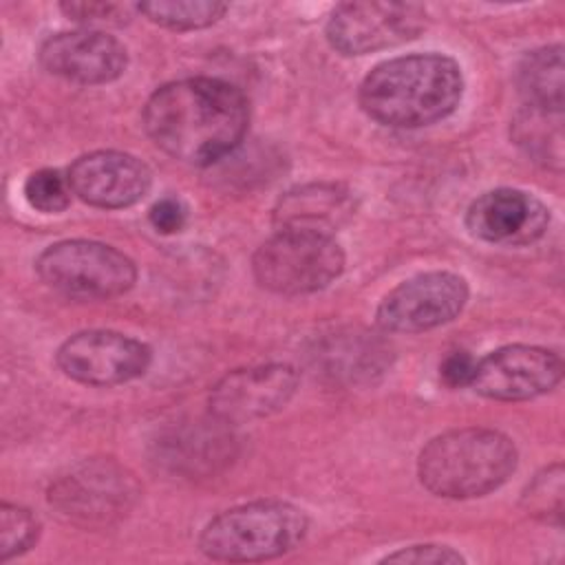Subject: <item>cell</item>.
<instances>
[{
    "instance_id": "cell-1",
    "label": "cell",
    "mask_w": 565,
    "mask_h": 565,
    "mask_svg": "<svg viewBox=\"0 0 565 565\" xmlns=\"http://www.w3.org/2000/svg\"><path fill=\"white\" fill-rule=\"evenodd\" d=\"M249 108L230 82L188 77L154 90L143 108L150 139L190 166H210L230 154L245 137Z\"/></svg>"
},
{
    "instance_id": "cell-2",
    "label": "cell",
    "mask_w": 565,
    "mask_h": 565,
    "mask_svg": "<svg viewBox=\"0 0 565 565\" xmlns=\"http://www.w3.org/2000/svg\"><path fill=\"white\" fill-rule=\"evenodd\" d=\"M459 64L441 53H415L377 64L360 84L364 113L395 128H419L448 117L461 102Z\"/></svg>"
},
{
    "instance_id": "cell-3",
    "label": "cell",
    "mask_w": 565,
    "mask_h": 565,
    "mask_svg": "<svg viewBox=\"0 0 565 565\" xmlns=\"http://www.w3.org/2000/svg\"><path fill=\"white\" fill-rule=\"evenodd\" d=\"M516 468L510 437L490 428H457L433 437L419 452L426 490L446 499H472L497 490Z\"/></svg>"
},
{
    "instance_id": "cell-4",
    "label": "cell",
    "mask_w": 565,
    "mask_h": 565,
    "mask_svg": "<svg viewBox=\"0 0 565 565\" xmlns=\"http://www.w3.org/2000/svg\"><path fill=\"white\" fill-rule=\"evenodd\" d=\"M307 534V516L285 501H252L214 516L201 532L199 547L207 558L252 563L282 556Z\"/></svg>"
},
{
    "instance_id": "cell-5",
    "label": "cell",
    "mask_w": 565,
    "mask_h": 565,
    "mask_svg": "<svg viewBox=\"0 0 565 565\" xmlns=\"http://www.w3.org/2000/svg\"><path fill=\"white\" fill-rule=\"evenodd\" d=\"M35 269L51 289L82 300L121 296L137 280L135 263L124 252L82 238L49 245Z\"/></svg>"
},
{
    "instance_id": "cell-6",
    "label": "cell",
    "mask_w": 565,
    "mask_h": 565,
    "mask_svg": "<svg viewBox=\"0 0 565 565\" xmlns=\"http://www.w3.org/2000/svg\"><path fill=\"white\" fill-rule=\"evenodd\" d=\"M252 269L260 287L280 296H302L333 282L344 269V254L331 236L276 232L256 249Z\"/></svg>"
},
{
    "instance_id": "cell-7",
    "label": "cell",
    "mask_w": 565,
    "mask_h": 565,
    "mask_svg": "<svg viewBox=\"0 0 565 565\" xmlns=\"http://www.w3.org/2000/svg\"><path fill=\"white\" fill-rule=\"evenodd\" d=\"M426 26V11L413 2H344L327 20V40L342 55H366L399 46Z\"/></svg>"
},
{
    "instance_id": "cell-8",
    "label": "cell",
    "mask_w": 565,
    "mask_h": 565,
    "mask_svg": "<svg viewBox=\"0 0 565 565\" xmlns=\"http://www.w3.org/2000/svg\"><path fill=\"white\" fill-rule=\"evenodd\" d=\"M468 300V285L452 271H426L391 289L377 311V324L393 333H419L457 318Z\"/></svg>"
},
{
    "instance_id": "cell-9",
    "label": "cell",
    "mask_w": 565,
    "mask_h": 565,
    "mask_svg": "<svg viewBox=\"0 0 565 565\" xmlns=\"http://www.w3.org/2000/svg\"><path fill=\"white\" fill-rule=\"evenodd\" d=\"M148 344L108 329L71 335L55 355L60 371L88 386H115L141 377L150 366Z\"/></svg>"
},
{
    "instance_id": "cell-10",
    "label": "cell",
    "mask_w": 565,
    "mask_h": 565,
    "mask_svg": "<svg viewBox=\"0 0 565 565\" xmlns=\"http://www.w3.org/2000/svg\"><path fill=\"white\" fill-rule=\"evenodd\" d=\"M135 494V481L121 466L110 459H93L60 477L49 501L66 519L93 525L121 516L132 505Z\"/></svg>"
},
{
    "instance_id": "cell-11",
    "label": "cell",
    "mask_w": 565,
    "mask_h": 565,
    "mask_svg": "<svg viewBox=\"0 0 565 565\" xmlns=\"http://www.w3.org/2000/svg\"><path fill=\"white\" fill-rule=\"evenodd\" d=\"M563 377V360L558 353L530 347H501L477 360L470 386L490 399L519 402L552 391Z\"/></svg>"
},
{
    "instance_id": "cell-12",
    "label": "cell",
    "mask_w": 565,
    "mask_h": 565,
    "mask_svg": "<svg viewBox=\"0 0 565 565\" xmlns=\"http://www.w3.org/2000/svg\"><path fill=\"white\" fill-rule=\"evenodd\" d=\"M298 373L289 364L236 369L210 393V411L223 424H245L280 411L296 393Z\"/></svg>"
},
{
    "instance_id": "cell-13",
    "label": "cell",
    "mask_w": 565,
    "mask_h": 565,
    "mask_svg": "<svg viewBox=\"0 0 565 565\" xmlns=\"http://www.w3.org/2000/svg\"><path fill=\"white\" fill-rule=\"evenodd\" d=\"M73 194L84 203L106 210L135 205L152 183L150 168L128 152L97 150L82 154L68 168Z\"/></svg>"
},
{
    "instance_id": "cell-14",
    "label": "cell",
    "mask_w": 565,
    "mask_h": 565,
    "mask_svg": "<svg viewBox=\"0 0 565 565\" xmlns=\"http://www.w3.org/2000/svg\"><path fill=\"white\" fill-rule=\"evenodd\" d=\"M42 66L68 82L108 84L117 79L128 64L126 46L95 29H77L51 35L40 46Z\"/></svg>"
},
{
    "instance_id": "cell-15",
    "label": "cell",
    "mask_w": 565,
    "mask_h": 565,
    "mask_svg": "<svg viewBox=\"0 0 565 565\" xmlns=\"http://www.w3.org/2000/svg\"><path fill=\"white\" fill-rule=\"evenodd\" d=\"M547 223V207L534 194L516 188L483 192L466 212L470 234L499 245H527L543 236Z\"/></svg>"
},
{
    "instance_id": "cell-16",
    "label": "cell",
    "mask_w": 565,
    "mask_h": 565,
    "mask_svg": "<svg viewBox=\"0 0 565 565\" xmlns=\"http://www.w3.org/2000/svg\"><path fill=\"white\" fill-rule=\"evenodd\" d=\"M358 210L353 192L342 183L316 181L287 190L274 207L278 232H307L331 236L347 225Z\"/></svg>"
},
{
    "instance_id": "cell-17",
    "label": "cell",
    "mask_w": 565,
    "mask_h": 565,
    "mask_svg": "<svg viewBox=\"0 0 565 565\" xmlns=\"http://www.w3.org/2000/svg\"><path fill=\"white\" fill-rule=\"evenodd\" d=\"M563 110L525 106L512 121V139L534 161L561 170L563 166Z\"/></svg>"
},
{
    "instance_id": "cell-18",
    "label": "cell",
    "mask_w": 565,
    "mask_h": 565,
    "mask_svg": "<svg viewBox=\"0 0 565 565\" xmlns=\"http://www.w3.org/2000/svg\"><path fill=\"white\" fill-rule=\"evenodd\" d=\"M516 79L527 106L563 110V49L558 44L527 53Z\"/></svg>"
},
{
    "instance_id": "cell-19",
    "label": "cell",
    "mask_w": 565,
    "mask_h": 565,
    "mask_svg": "<svg viewBox=\"0 0 565 565\" xmlns=\"http://www.w3.org/2000/svg\"><path fill=\"white\" fill-rule=\"evenodd\" d=\"M137 11H141L148 20H152L159 26L174 31H192L210 26L216 20H221V15L227 11V4L210 0H152L137 4Z\"/></svg>"
},
{
    "instance_id": "cell-20",
    "label": "cell",
    "mask_w": 565,
    "mask_h": 565,
    "mask_svg": "<svg viewBox=\"0 0 565 565\" xmlns=\"http://www.w3.org/2000/svg\"><path fill=\"white\" fill-rule=\"evenodd\" d=\"M563 468L552 463L543 468L523 492V508L530 516L561 523L563 516Z\"/></svg>"
},
{
    "instance_id": "cell-21",
    "label": "cell",
    "mask_w": 565,
    "mask_h": 565,
    "mask_svg": "<svg viewBox=\"0 0 565 565\" xmlns=\"http://www.w3.org/2000/svg\"><path fill=\"white\" fill-rule=\"evenodd\" d=\"M40 534V523L26 508L2 503L0 508V561L26 552Z\"/></svg>"
},
{
    "instance_id": "cell-22",
    "label": "cell",
    "mask_w": 565,
    "mask_h": 565,
    "mask_svg": "<svg viewBox=\"0 0 565 565\" xmlns=\"http://www.w3.org/2000/svg\"><path fill=\"white\" fill-rule=\"evenodd\" d=\"M71 183L68 177H62L53 168L35 170L24 181V199L26 203L44 214L62 212L71 201Z\"/></svg>"
},
{
    "instance_id": "cell-23",
    "label": "cell",
    "mask_w": 565,
    "mask_h": 565,
    "mask_svg": "<svg viewBox=\"0 0 565 565\" xmlns=\"http://www.w3.org/2000/svg\"><path fill=\"white\" fill-rule=\"evenodd\" d=\"M60 9L86 29L102 31L104 26H124L132 18V4L124 2H64Z\"/></svg>"
},
{
    "instance_id": "cell-24",
    "label": "cell",
    "mask_w": 565,
    "mask_h": 565,
    "mask_svg": "<svg viewBox=\"0 0 565 565\" xmlns=\"http://www.w3.org/2000/svg\"><path fill=\"white\" fill-rule=\"evenodd\" d=\"M382 563H417V565H448L463 563V556L448 545H411L386 554Z\"/></svg>"
},
{
    "instance_id": "cell-25",
    "label": "cell",
    "mask_w": 565,
    "mask_h": 565,
    "mask_svg": "<svg viewBox=\"0 0 565 565\" xmlns=\"http://www.w3.org/2000/svg\"><path fill=\"white\" fill-rule=\"evenodd\" d=\"M148 221L159 234H177L185 225V207L179 199H172V196L159 199L150 207Z\"/></svg>"
},
{
    "instance_id": "cell-26",
    "label": "cell",
    "mask_w": 565,
    "mask_h": 565,
    "mask_svg": "<svg viewBox=\"0 0 565 565\" xmlns=\"http://www.w3.org/2000/svg\"><path fill=\"white\" fill-rule=\"evenodd\" d=\"M475 364H477V360L470 353L452 351L450 355L444 358V362L439 366V375L452 388L470 386L472 375H475Z\"/></svg>"
}]
</instances>
